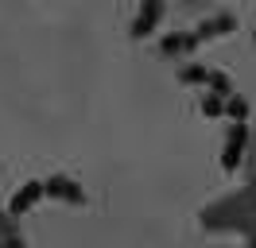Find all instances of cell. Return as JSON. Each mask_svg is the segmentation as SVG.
Wrapping results in <instances>:
<instances>
[{
    "label": "cell",
    "mask_w": 256,
    "mask_h": 248,
    "mask_svg": "<svg viewBox=\"0 0 256 248\" xmlns=\"http://www.w3.org/2000/svg\"><path fill=\"white\" fill-rule=\"evenodd\" d=\"M248 148V124H229V136H225V152H222V167L237 170V163L244 159Z\"/></svg>",
    "instance_id": "cell-1"
},
{
    "label": "cell",
    "mask_w": 256,
    "mask_h": 248,
    "mask_svg": "<svg viewBox=\"0 0 256 248\" xmlns=\"http://www.w3.org/2000/svg\"><path fill=\"white\" fill-rule=\"evenodd\" d=\"M43 198H58V202H74V206H82V202H86V190H82L74 178L54 174V178H47V182H43Z\"/></svg>",
    "instance_id": "cell-2"
},
{
    "label": "cell",
    "mask_w": 256,
    "mask_h": 248,
    "mask_svg": "<svg viewBox=\"0 0 256 248\" xmlns=\"http://www.w3.org/2000/svg\"><path fill=\"white\" fill-rule=\"evenodd\" d=\"M160 20H163V4L160 0H144L140 4V12H136V20H132V39H144V35H152V31L160 28Z\"/></svg>",
    "instance_id": "cell-3"
},
{
    "label": "cell",
    "mask_w": 256,
    "mask_h": 248,
    "mask_svg": "<svg viewBox=\"0 0 256 248\" xmlns=\"http://www.w3.org/2000/svg\"><path fill=\"white\" fill-rule=\"evenodd\" d=\"M229 31H237V16L218 12V16H210V20H202V24L194 28V39L202 43V39H218V35H229Z\"/></svg>",
    "instance_id": "cell-4"
},
{
    "label": "cell",
    "mask_w": 256,
    "mask_h": 248,
    "mask_svg": "<svg viewBox=\"0 0 256 248\" xmlns=\"http://www.w3.org/2000/svg\"><path fill=\"white\" fill-rule=\"evenodd\" d=\"M39 198H43V182H39V178H32V182H24L16 194H12V206H8V210H12V214H28Z\"/></svg>",
    "instance_id": "cell-5"
},
{
    "label": "cell",
    "mask_w": 256,
    "mask_h": 248,
    "mask_svg": "<svg viewBox=\"0 0 256 248\" xmlns=\"http://www.w3.org/2000/svg\"><path fill=\"white\" fill-rule=\"evenodd\" d=\"M198 39H194V31H175V35H163L160 39V54H190Z\"/></svg>",
    "instance_id": "cell-6"
},
{
    "label": "cell",
    "mask_w": 256,
    "mask_h": 248,
    "mask_svg": "<svg viewBox=\"0 0 256 248\" xmlns=\"http://www.w3.org/2000/svg\"><path fill=\"white\" fill-rule=\"evenodd\" d=\"M206 86H210V93L214 97H233V82H229V74H222V70H210L206 74Z\"/></svg>",
    "instance_id": "cell-7"
},
{
    "label": "cell",
    "mask_w": 256,
    "mask_h": 248,
    "mask_svg": "<svg viewBox=\"0 0 256 248\" xmlns=\"http://www.w3.org/2000/svg\"><path fill=\"white\" fill-rule=\"evenodd\" d=\"M210 74V66H202V62H186V66H178V82H186V86H202Z\"/></svg>",
    "instance_id": "cell-8"
},
{
    "label": "cell",
    "mask_w": 256,
    "mask_h": 248,
    "mask_svg": "<svg viewBox=\"0 0 256 248\" xmlns=\"http://www.w3.org/2000/svg\"><path fill=\"white\" fill-rule=\"evenodd\" d=\"M225 112L233 116V124H244V116H248V101L233 93V97H225Z\"/></svg>",
    "instance_id": "cell-9"
},
{
    "label": "cell",
    "mask_w": 256,
    "mask_h": 248,
    "mask_svg": "<svg viewBox=\"0 0 256 248\" xmlns=\"http://www.w3.org/2000/svg\"><path fill=\"white\" fill-rule=\"evenodd\" d=\"M202 112H206V116H222L225 101H222V97H214V93H206V97H202Z\"/></svg>",
    "instance_id": "cell-10"
},
{
    "label": "cell",
    "mask_w": 256,
    "mask_h": 248,
    "mask_svg": "<svg viewBox=\"0 0 256 248\" xmlns=\"http://www.w3.org/2000/svg\"><path fill=\"white\" fill-rule=\"evenodd\" d=\"M252 35H256V31H252Z\"/></svg>",
    "instance_id": "cell-11"
}]
</instances>
